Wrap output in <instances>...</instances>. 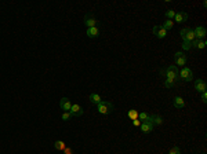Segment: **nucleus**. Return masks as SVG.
<instances>
[{"label":"nucleus","mask_w":207,"mask_h":154,"mask_svg":"<svg viewBox=\"0 0 207 154\" xmlns=\"http://www.w3.org/2000/svg\"><path fill=\"white\" fill-rule=\"evenodd\" d=\"M113 103L111 102H106V101H101L98 103V112L101 114H109V113L113 112Z\"/></svg>","instance_id":"1"},{"label":"nucleus","mask_w":207,"mask_h":154,"mask_svg":"<svg viewBox=\"0 0 207 154\" xmlns=\"http://www.w3.org/2000/svg\"><path fill=\"white\" fill-rule=\"evenodd\" d=\"M129 119L130 120H137L138 119V112L137 110H129Z\"/></svg>","instance_id":"22"},{"label":"nucleus","mask_w":207,"mask_h":154,"mask_svg":"<svg viewBox=\"0 0 207 154\" xmlns=\"http://www.w3.org/2000/svg\"><path fill=\"white\" fill-rule=\"evenodd\" d=\"M174 21L177 24H182V22H186L188 21V14L186 12H177L174 15Z\"/></svg>","instance_id":"11"},{"label":"nucleus","mask_w":207,"mask_h":154,"mask_svg":"<svg viewBox=\"0 0 207 154\" xmlns=\"http://www.w3.org/2000/svg\"><path fill=\"white\" fill-rule=\"evenodd\" d=\"M54 147H55V150L61 151V150H64V149L66 147V145H65V142H62V140H58V142L54 143Z\"/></svg>","instance_id":"19"},{"label":"nucleus","mask_w":207,"mask_h":154,"mask_svg":"<svg viewBox=\"0 0 207 154\" xmlns=\"http://www.w3.org/2000/svg\"><path fill=\"white\" fill-rule=\"evenodd\" d=\"M71 117H72V114H71L69 112H65V113L62 114V120H65V121H68V120L71 119Z\"/></svg>","instance_id":"26"},{"label":"nucleus","mask_w":207,"mask_h":154,"mask_svg":"<svg viewBox=\"0 0 207 154\" xmlns=\"http://www.w3.org/2000/svg\"><path fill=\"white\" fill-rule=\"evenodd\" d=\"M140 127H141V131L144 133H149L153 131V127H155V125H153L152 121H144V122H141Z\"/></svg>","instance_id":"10"},{"label":"nucleus","mask_w":207,"mask_h":154,"mask_svg":"<svg viewBox=\"0 0 207 154\" xmlns=\"http://www.w3.org/2000/svg\"><path fill=\"white\" fill-rule=\"evenodd\" d=\"M206 88H207V84H206V81H204L203 79H198V80L195 81V89L198 92H204L206 91Z\"/></svg>","instance_id":"9"},{"label":"nucleus","mask_w":207,"mask_h":154,"mask_svg":"<svg viewBox=\"0 0 207 154\" xmlns=\"http://www.w3.org/2000/svg\"><path fill=\"white\" fill-rule=\"evenodd\" d=\"M202 101L206 103L207 102V91H204V92H202Z\"/></svg>","instance_id":"28"},{"label":"nucleus","mask_w":207,"mask_h":154,"mask_svg":"<svg viewBox=\"0 0 207 154\" xmlns=\"http://www.w3.org/2000/svg\"><path fill=\"white\" fill-rule=\"evenodd\" d=\"M99 35V29L98 26H94V28H87V36L90 38H94Z\"/></svg>","instance_id":"15"},{"label":"nucleus","mask_w":207,"mask_h":154,"mask_svg":"<svg viewBox=\"0 0 207 154\" xmlns=\"http://www.w3.org/2000/svg\"><path fill=\"white\" fill-rule=\"evenodd\" d=\"M173 26H174V21H173V19H166V22L162 25V28L163 29H166V30L171 29Z\"/></svg>","instance_id":"18"},{"label":"nucleus","mask_w":207,"mask_h":154,"mask_svg":"<svg viewBox=\"0 0 207 154\" xmlns=\"http://www.w3.org/2000/svg\"><path fill=\"white\" fill-rule=\"evenodd\" d=\"M133 124L135 125V127H140V125H141V121H140V120H133Z\"/></svg>","instance_id":"30"},{"label":"nucleus","mask_w":207,"mask_h":154,"mask_svg":"<svg viewBox=\"0 0 207 154\" xmlns=\"http://www.w3.org/2000/svg\"><path fill=\"white\" fill-rule=\"evenodd\" d=\"M69 113L73 116H81L83 114V110H81V107L79 106V105H72V107H71V110H69Z\"/></svg>","instance_id":"14"},{"label":"nucleus","mask_w":207,"mask_h":154,"mask_svg":"<svg viewBox=\"0 0 207 154\" xmlns=\"http://www.w3.org/2000/svg\"><path fill=\"white\" fill-rule=\"evenodd\" d=\"M97 24H98V21L95 19V17H94L93 14L84 15V25L87 28H94V26H97Z\"/></svg>","instance_id":"5"},{"label":"nucleus","mask_w":207,"mask_h":154,"mask_svg":"<svg viewBox=\"0 0 207 154\" xmlns=\"http://www.w3.org/2000/svg\"><path fill=\"white\" fill-rule=\"evenodd\" d=\"M152 122H153V125H162L163 119L160 116H152Z\"/></svg>","instance_id":"20"},{"label":"nucleus","mask_w":207,"mask_h":154,"mask_svg":"<svg viewBox=\"0 0 207 154\" xmlns=\"http://www.w3.org/2000/svg\"><path fill=\"white\" fill-rule=\"evenodd\" d=\"M192 48V43H189V42H184L182 43V50H191Z\"/></svg>","instance_id":"25"},{"label":"nucleus","mask_w":207,"mask_h":154,"mask_svg":"<svg viewBox=\"0 0 207 154\" xmlns=\"http://www.w3.org/2000/svg\"><path fill=\"white\" fill-rule=\"evenodd\" d=\"M193 32H195V37L199 38V40H203V38L206 37V35H207L206 28H203V26L195 28V29H193Z\"/></svg>","instance_id":"8"},{"label":"nucleus","mask_w":207,"mask_h":154,"mask_svg":"<svg viewBox=\"0 0 207 154\" xmlns=\"http://www.w3.org/2000/svg\"><path fill=\"white\" fill-rule=\"evenodd\" d=\"M148 119H149V114L148 113H145V112H142V113H138V120L140 121H148Z\"/></svg>","instance_id":"21"},{"label":"nucleus","mask_w":207,"mask_h":154,"mask_svg":"<svg viewBox=\"0 0 207 154\" xmlns=\"http://www.w3.org/2000/svg\"><path fill=\"white\" fill-rule=\"evenodd\" d=\"M174 106L177 107V109H182V107H185V102H184V99L181 98V96H175L174 98Z\"/></svg>","instance_id":"16"},{"label":"nucleus","mask_w":207,"mask_h":154,"mask_svg":"<svg viewBox=\"0 0 207 154\" xmlns=\"http://www.w3.org/2000/svg\"><path fill=\"white\" fill-rule=\"evenodd\" d=\"M206 45H207V42L206 40H199V38H195L192 42V47H195V48H199V50H203V48H206Z\"/></svg>","instance_id":"12"},{"label":"nucleus","mask_w":207,"mask_h":154,"mask_svg":"<svg viewBox=\"0 0 207 154\" xmlns=\"http://www.w3.org/2000/svg\"><path fill=\"white\" fill-rule=\"evenodd\" d=\"M202 154H206V153H202Z\"/></svg>","instance_id":"31"},{"label":"nucleus","mask_w":207,"mask_h":154,"mask_svg":"<svg viewBox=\"0 0 207 154\" xmlns=\"http://www.w3.org/2000/svg\"><path fill=\"white\" fill-rule=\"evenodd\" d=\"M174 59H175V62H177L178 66H185L188 58H186V55L184 52H177L175 54V56H174Z\"/></svg>","instance_id":"7"},{"label":"nucleus","mask_w":207,"mask_h":154,"mask_svg":"<svg viewBox=\"0 0 207 154\" xmlns=\"http://www.w3.org/2000/svg\"><path fill=\"white\" fill-rule=\"evenodd\" d=\"M164 85L167 87V88H171V87L175 85V80H171V79H166L164 80Z\"/></svg>","instance_id":"23"},{"label":"nucleus","mask_w":207,"mask_h":154,"mask_svg":"<svg viewBox=\"0 0 207 154\" xmlns=\"http://www.w3.org/2000/svg\"><path fill=\"white\" fill-rule=\"evenodd\" d=\"M166 79H171V80H177L178 79V68L177 66H167L166 69Z\"/></svg>","instance_id":"4"},{"label":"nucleus","mask_w":207,"mask_h":154,"mask_svg":"<svg viewBox=\"0 0 207 154\" xmlns=\"http://www.w3.org/2000/svg\"><path fill=\"white\" fill-rule=\"evenodd\" d=\"M64 153H65V154H72V149H71V147H65V149H64Z\"/></svg>","instance_id":"29"},{"label":"nucleus","mask_w":207,"mask_h":154,"mask_svg":"<svg viewBox=\"0 0 207 154\" xmlns=\"http://www.w3.org/2000/svg\"><path fill=\"white\" fill-rule=\"evenodd\" d=\"M60 106L62 110H65V112H69L71 110V107H72V103H71V101H69L68 98H62L60 102Z\"/></svg>","instance_id":"13"},{"label":"nucleus","mask_w":207,"mask_h":154,"mask_svg":"<svg viewBox=\"0 0 207 154\" xmlns=\"http://www.w3.org/2000/svg\"><path fill=\"white\" fill-rule=\"evenodd\" d=\"M174 15H175L174 10H167V11H166V17H167V19H173Z\"/></svg>","instance_id":"24"},{"label":"nucleus","mask_w":207,"mask_h":154,"mask_svg":"<svg viewBox=\"0 0 207 154\" xmlns=\"http://www.w3.org/2000/svg\"><path fill=\"white\" fill-rule=\"evenodd\" d=\"M178 77H181V80L184 81H191L193 79V73L189 68H182L178 72Z\"/></svg>","instance_id":"3"},{"label":"nucleus","mask_w":207,"mask_h":154,"mask_svg":"<svg viewBox=\"0 0 207 154\" xmlns=\"http://www.w3.org/2000/svg\"><path fill=\"white\" fill-rule=\"evenodd\" d=\"M168 154H180V149L175 146V147H173L170 151H168Z\"/></svg>","instance_id":"27"},{"label":"nucleus","mask_w":207,"mask_h":154,"mask_svg":"<svg viewBox=\"0 0 207 154\" xmlns=\"http://www.w3.org/2000/svg\"><path fill=\"white\" fill-rule=\"evenodd\" d=\"M152 30H153V33H155V36H156L157 38H163V37H166V35H167V30L163 29L162 25H155Z\"/></svg>","instance_id":"6"},{"label":"nucleus","mask_w":207,"mask_h":154,"mask_svg":"<svg viewBox=\"0 0 207 154\" xmlns=\"http://www.w3.org/2000/svg\"><path fill=\"white\" fill-rule=\"evenodd\" d=\"M181 37H182L184 42H189V43H192L196 38L193 29H189V28H185V29L181 30Z\"/></svg>","instance_id":"2"},{"label":"nucleus","mask_w":207,"mask_h":154,"mask_svg":"<svg viewBox=\"0 0 207 154\" xmlns=\"http://www.w3.org/2000/svg\"><path fill=\"white\" fill-rule=\"evenodd\" d=\"M88 99H90V101L93 102V103H95V105H98L99 102L102 101V99H101V96H99L98 94H90V96H88Z\"/></svg>","instance_id":"17"}]
</instances>
